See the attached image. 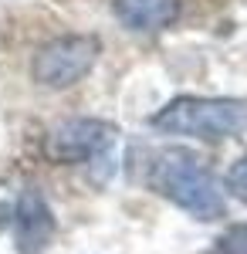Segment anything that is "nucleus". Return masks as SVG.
<instances>
[{
	"instance_id": "20e7f679",
	"label": "nucleus",
	"mask_w": 247,
	"mask_h": 254,
	"mask_svg": "<svg viewBox=\"0 0 247 254\" xmlns=\"http://www.w3.org/2000/svg\"><path fill=\"white\" fill-rule=\"evenodd\" d=\"M119 129L102 119H68L44 142V153L55 163H95L112 153Z\"/></svg>"
},
{
	"instance_id": "f03ea898",
	"label": "nucleus",
	"mask_w": 247,
	"mask_h": 254,
	"mask_svg": "<svg viewBox=\"0 0 247 254\" xmlns=\"http://www.w3.org/2000/svg\"><path fill=\"white\" fill-rule=\"evenodd\" d=\"M152 126L166 136L224 142V139H234L247 129V98L180 95L152 116Z\"/></svg>"
},
{
	"instance_id": "6e6552de",
	"label": "nucleus",
	"mask_w": 247,
	"mask_h": 254,
	"mask_svg": "<svg viewBox=\"0 0 247 254\" xmlns=\"http://www.w3.org/2000/svg\"><path fill=\"white\" fill-rule=\"evenodd\" d=\"M227 190L237 196V200H244V203H247V153L227 170Z\"/></svg>"
},
{
	"instance_id": "39448f33",
	"label": "nucleus",
	"mask_w": 247,
	"mask_h": 254,
	"mask_svg": "<svg viewBox=\"0 0 247 254\" xmlns=\"http://www.w3.org/2000/svg\"><path fill=\"white\" fill-rule=\"evenodd\" d=\"M55 237V214L38 190H24L14 207V244L17 254H44Z\"/></svg>"
},
{
	"instance_id": "423d86ee",
	"label": "nucleus",
	"mask_w": 247,
	"mask_h": 254,
	"mask_svg": "<svg viewBox=\"0 0 247 254\" xmlns=\"http://www.w3.org/2000/svg\"><path fill=\"white\" fill-rule=\"evenodd\" d=\"M112 10L122 20V27H129L135 34H156L176 24L180 0H115Z\"/></svg>"
},
{
	"instance_id": "7ed1b4c3",
	"label": "nucleus",
	"mask_w": 247,
	"mask_h": 254,
	"mask_svg": "<svg viewBox=\"0 0 247 254\" xmlns=\"http://www.w3.org/2000/svg\"><path fill=\"white\" fill-rule=\"evenodd\" d=\"M98 44L95 34H64L55 38L48 44H41L34 61H31V78L38 81L41 88L51 92H64L85 78L98 61Z\"/></svg>"
},
{
	"instance_id": "0eeeda50",
	"label": "nucleus",
	"mask_w": 247,
	"mask_h": 254,
	"mask_svg": "<svg viewBox=\"0 0 247 254\" xmlns=\"http://www.w3.org/2000/svg\"><path fill=\"white\" fill-rule=\"evenodd\" d=\"M217 254H247V224H234L217 241Z\"/></svg>"
},
{
	"instance_id": "f257e3e1",
	"label": "nucleus",
	"mask_w": 247,
	"mask_h": 254,
	"mask_svg": "<svg viewBox=\"0 0 247 254\" xmlns=\"http://www.w3.org/2000/svg\"><path fill=\"white\" fill-rule=\"evenodd\" d=\"M146 180L156 193L173 200L180 210H186L196 220H220L227 214L220 180L190 149H156Z\"/></svg>"
}]
</instances>
